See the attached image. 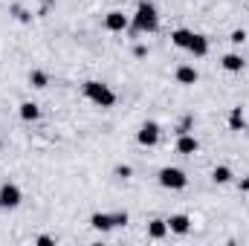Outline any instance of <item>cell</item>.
<instances>
[{
	"instance_id": "6da1fadb",
	"label": "cell",
	"mask_w": 249,
	"mask_h": 246,
	"mask_svg": "<svg viewBox=\"0 0 249 246\" xmlns=\"http://www.w3.org/2000/svg\"><path fill=\"white\" fill-rule=\"evenodd\" d=\"M133 32H157L160 29V15H157V6L142 0L136 6V15H133V23H130Z\"/></svg>"
},
{
	"instance_id": "7a4b0ae2",
	"label": "cell",
	"mask_w": 249,
	"mask_h": 246,
	"mask_svg": "<svg viewBox=\"0 0 249 246\" xmlns=\"http://www.w3.org/2000/svg\"><path fill=\"white\" fill-rule=\"evenodd\" d=\"M84 96L96 105V107H113L116 105V93L107 87V84H102V81H84Z\"/></svg>"
},
{
	"instance_id": "3957f363",
	"label": "cell",
	"mask_w": 249,
	"mask_h": 246,
	"mask_svg": "<svg viewBox=\"0 0 249 246\" xmlns=\"http://www.w3.org/2000/svg\"><path fill=\"white\" fill-rule=\"evenodd\" d=\"M157 180H160V185H162V188H171V191H180V188H186V185H188L186 171H180V168H171V165L160 168Z\"/></svg>"
},
{
	"instance_id": "277c9868",
	"label": "cell",
	"mask_w": 249,
	"mask_h": 246,
	"mask_svg": "<svg viewBox=\"0 0 249 246\" xmlns=\"http://www.w3.org/2000/svg\"><path fill=\"white\" fill-rule=\"evenodd\" d=\"M20 200H23V194H20V188H18L15 183L0 185V209H18Z\"/></svg>"
},
{
	"instance_id": "5b68a950",
	"label": "cell",
	"mask_w": 249,
	"mask_h": 246,
	"mask_svg": "<svg viewBox=\"0 0 249 246\" xmlns=\"http://www.w3.org/2000/svg\"><path fill=\"white\" fill-rule=\"evenodd\" d=\"M136 142H139L142 148H154V145L160 142V124L157 122H145L139 130H136Z\"/></svg>"
},
{
	"instance_id": "8992f818",
	"label": "cell",
	"mask_w": 249,
	"mask_h": 246,
	"mask_svg": "<svg viewBox=\"0 0 249 246\" xmlns=\"http://www.w3.org/2000/svg\"><path fill=\"white\" fill-rule=\"evenodd\" d=\"M127 26H130V20H127L124 12H107V18H105V29L107 32H124Z\"/></svg>"
},
{
	"instance_id": "52a82bcc",
	"label": "cell",
	"mask_w": 249,
	"mask_h": 246,
	"mask_svg": "<svg viewBox=\"0 0 249 246\" xmlns=\"http://www.w3.org/2000/svg\"><path fill=\"white\" fill-rule=\"evenodd\" d=\"M90 226H93L96 232H110V229H116V226H113V214H107V211L90 214Z\"/></svg>"
},
{
	"instance_id": "ba28073f",
	"label": "cell",
	"mask_w": 249,
	"mask_h": 246,
	"mask_svg": "<svg viewBox=\"0 0 249 246\" xmlns=\"http://www.w3.org/2000/svg\"><path fill=\"white\" fill-rule=\"evenodd\" d=\"M165 223H168V232H174V235H188V229H191L188 214H171Z\"/></svg>"
},
{
	"instance_id": "9c48e42d",
	"label": "cell",
	"mask_w": 249,
	"mask_h": 246,
	"mask_svg": "<svg viewBox=\"0 0 249 246\" xmlns=\"http://www.w3.org/2000/svg\"><path fill=\"white\" fill-rule=\"evenodd\" d=\"M197 151H200V142H197L191 133H180V139H177V154L191 157V154H197Z\"/></svg>"
},
{
	"instance_id": "30bf717a",
	"label": "cell",
	"mask_w": 249,
	"mask_h": 246,
	"mask_svg": "<svg viewBox=\"0 0 249 246\" xmlns=\"http://www.w3.org/2000/svg\"><path fill=\"white\" fill-rule=\"evenodd\" d=\"M188 53H191L194 58L209 55V38H206V35H194V38H191V44H188Z\"/></svg>"
},
{
	"instance_id": "8fae6325",
	"label": "cell",
	"mask_w": 249,
	"mask_h": 246,
	"mask_svg": "<svg viewBox=\"0 0 249 246\" xmlns=\"http://www.w3.org/2000/svg\"><path fill=\"white\" fill-rule=\"evenodd\" d=\"M174 75H177V81H180V84H186V87L197 84V78H200V75H197V70H194V67H188V64L177 67V72H174Z\"/></svg>"
},
{
	"instance_id": "7c38bea8",
	"label": "cell",
	"mask_w": 249,
	"mask_h": 246,
	"mask_svg": "<svg viewBox=\"0 0 249 246\" xmlns=\"http://www.w3.org/2000/svg\"><path fill=\"white\" fill-rule=\"evenodd\" d=\"M18 113H20V119H23V122H35V119L41 116V107H38L35 102H20Z\"/></svg>"
},
{
	"instance_id": "4fadbf2b",
	"label": "cell",
	"mask_w": 249,
	"mask_h": 246,
	"mask_svg": "<svg viewBox=\"0 0 249 246\" xmlns=\"http://www.w3.org/2000/svg\"><path fill=\"white\" fill-rule=\"evenodd\" d=\"M223 70H226V72H241V70H244V58H241V55H238V53H229V55H223Z\"/></svg>"
},
{
	"instance_id": "5bb4252c",
	"label": "cell",
	"mask_w": 249,
	"mask_h": 246,
	"mask_svg": "<svg viewBox=\"0 0 249 246\" xmlns=\"http://www.w3.org/2000/svg\"><path fill=\"white\" fill-rule=\"evenodd\" d=\"M165 235H168V223H165V220H151V223H148V238L162 241Z\"/></svg>"
},
{
	"instance_id": "9a60e30c",
	"label": "cell",
	"mask_w": 249,
	"mask_h": 246,
	"mask_svg": "<svg viewBox=\"0 0 249 246\" xmlns=\"http://www.w3.org/2000/svg\"><path fill=\"white\" fill-rule=\"evenodd\" d=\"M191 38H194V32H191V29H177V32L171 35V41H174V47H180V50H188V44H191Z\"/></svg>"
},
{
	"instance_id": "2e32d148",
	"label": "cell",
	"mask_w": 249,
	"mask_h": 246,
	"mask_svg": "<svg viewBox=\"0 0 249 246\" xmlns=\"http://www.w3.org/2000/svg\"><path fill=\"white\" fill-rule=\"evenodd\" d=\"M212 180L217 185H226V183H232V171L226 168V165H217L214 171H212Z\"/></svg>"
},
{
	"instance_id": "e0dca14e",
	"label": "cell",
	"mask_w": 249,
	"mask_h": 246,
	"mask_svg": "<svg viewBox=\"0 0 249 246\" xmlns=\"http://www.w3.org/2000/svg\"><path fill=\"white\" fill-rule=\"evenodd\" d=\"M244 124H247L244 110H241V107H232V113H229V127H232V130H241Z\"/></svg>"
},
{
	"instance_id": "ac0fdd59",
	"label": "cell",
	"mask_w": 249,
	"mask_h": 246,
	"mask_svg": "<svg viewBox=\"0 0 249 246\" xmlns=\"http://www.w3.org/2000/svg\"><path fill=\"white\" fill-rule=\"evenodd\" d=\"M29 81H32V87H38V90H44V87L50 84V78H47V72H41V70H35V72L29 75Z\"/></svg>"
},
{
	"instance_id": "d6986e66",
	"label": "cell",
	"mask_w": 249,
	"mask_h": 246,
	"mask_svg": "<svg viewBox=\"0 0 249 246\" xmlns=\"http://www.w3.org/2000/svg\"><path fill=\"white\" fill-rule=\"evenodd\" d=\"M229 41H232V44H238V47H241V44H244V41H247V32H244V29H235V32H232V35H229Z\"/></svg>"
},
{
	"instance_id": "ffe728a7",
	"label": "cell",
	"mask_w": 249,
	"mask_h": 246,
	"mask_svg": "<svg viewBox=\"0 0 249 246\" xmlns=\"http://www.w3.org/2000/svg\"><path fill=\"white\" fill-rule=\"evenodd\" d=\"M130 174H133V168H130V165H119V168H116V177H119V180H127Z\"/></svg>"
},
{
	"instance_id": "44dd1931",
	"label": "cell",
	"mask_w": 249,
	"mask_h": 246,
	"mask_svg": "<svg viewBox=\"0 0 249 246\" xmlns=\"http://www.w3.org/2000/svg\"><path fill=\"white\" fill-rule=\"evenodd\" d=\"M127 223V211H116L113 214V226H124Z\"/></svg>"
},
{
	"instance_id": "7402d4cb",
	"label": "cell",
	"mask_w": 249,
	"mask_h": 246,
	"mask_svg": "<svg viewBox=\"0 0 249 246\" xmlns=\"http://www.w3.org/2000/svg\"><path fill=\"white\" fill-rule=\"evenodd\" d=\"M35 244H38V246H53V244H55V238H50V235H41V238H35Z\"/></svg>"
},
{
	"instance_id": "603a6c76",
	"label": "cell",
	"mask_w": 249,
	"mask_h": 246,
	"mask_svg": "<svg viewBox=\"0 0 249 246\" xmlns=\"http://www.w3.org/2000/svg\"><path fill=\"white\" fill-rule=\"evenodd\" d=\"M133 55H136V58H142V55H148V50H145V47H142V44H139V47H136V50H133Z\"/></svg>"
},
{
	"instance_id": "cb8c5ba5",
	"label": "cell",
	"mask_w": 249,
	"mask_h": 246,
	"mask_svg": "<svg viewBox=\"0 0 249 246\" xmlns=\"http://www.w3.org/2000/svg\"><path fill=\"white\" fill-rule=\"evenodd\" d=\"M0 151H3V142H0Z\"/></svg>"
},
{
	"instance_id": "d4e9b609",
	"label": "cell",
	"mask_w": 249,
	"mask_h": 246,
	"mask_svg": "<svg viewBox=\"0 0 249 246\" xmlns=\"http://www.w3.org/2000/svg\"><path fill=\"white\" fill-rule=\"evenodd\" d=\"M247 191H249V185H247Z\"/></svg>"
}]
</instances>
